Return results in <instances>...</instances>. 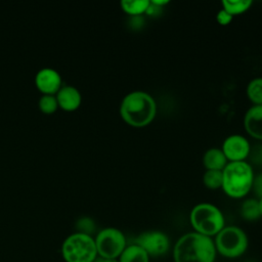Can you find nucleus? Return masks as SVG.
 I'll use <instances>...</instances> for the list:
<instances>
[{
    "instance_id": "f8f14e48",
    "label": "nucleus",
    "mask_w": 262,
    "mask_h": 262,
    "mask_svg": "<svg viewBox=\"0 0 262 262\" xmlns=\"http://www.w3.org/2000/svg\"><path fill=\"white\" fill-rule=\"evenodd\" d=\"M244 127L251 137L262 140V105H253L246 112Z\"/></svg>"
},
{
    "instance_id": "4468645a",
    "label": "nucleus",
    "mask_w": 262,
    "mask_h": 262,
    "mask_svg": "<svg viewBox=\"0 0 262 262\" xmlns=\"http://www.w3.org/2000/svg\"><path fill=\"white\" fill-rule=\"evenodd\" d=\"M150 257L148 254L138 245H127L125 250L118 258L119 262H149Z\"/></svg>"
},
{
    "instance_id": "dca6fc26",
    "label": "nucleus",
    "mask_w": 262,
    "mask_h": 262,
    "mask_svg": "<svg viewBox=\"0 0 262 262\" xmlns=\"http://www.w3.org/2000/svg\"><path fill=\"white\" fill-rule=\"evenodd\" d=\"M246 93L254 105H262V77L252 79L247 85Z\"/></svg>"
},
{
    "instance_id": "f257e3e1",
    "label": "nucleus",
    "mask_w": 262,
    "mask_h": 262,
    "mask_svg": "<svg viewBox=\"0 0 262 262\" xmlns=\"http://www.w3.org/2000/svg\"><path fill=\"white\" fill-rule=\"evenodd\" d=\"M120 115L129 126L135 128L145 127L156 118V100L147 92L132 91L123 97L120 104Z\"/></svg>"
},
{
    "instance_id": "0eeeda50",
    "label": "nucleus",
    "mask_w": 262,
    "mask_h": 262,
    "mask_svg": "<svg viewBox=\"0 0 262 262\" xmlns=\"http://www.w3.org/2000/svg\"><path fill=\"white\" fill-rule=\"evenodd\" d=\"M98 257L118 259L127 247L125 234L118 228L105 227L94 237Z\"/></svg>"
},
{
    "instance_id": "f03ea898",
    "label": "nucleus",
    "mask_w": 262,
    "mask_h": 262,
    "mask_svg": "<svg viewBox=\"0 0 262 262\" xmlns=\"http://www.w3.org/2000/svg\"><path fill=\"white\" fill-rule=\"evenodd\" d=\"M216 255L212 237L194 231L180 236L173 249L174 262H214Z\"/></svg>"
},
{
    "instance_id": "a878e982",
    "label": "nucleus",
    "mask_w": 262,
    "mask_h": 262,
    "mask_svg": "<svg viewBox=\"0 0 262 262\" xmlns=\"http://www.w3.org/2000/svg\"><path fill=\"white\" fill-rule=\"evenodd\" d=\"M258 202H259V210H260V216L262 217V198H261V199H259V200H258Z\"/></svg>"
},
{
    "instance_id": "412c9836",
    "label": "nucleus",
    "mask_w": 262,
    "mask_h": 262,
    "mask_svg": "<svg viewBox=\"0 0 262 262\" xmlns=\"http://www.w3.org/2000/svg\"><path fill=\"white\" fill-rule=\"evenodd\" d=\"M78 232H82L85 234L92 235V233L95 231V223L94 221L89 217H82L80 218L76 223Z\"/></svg>"
},
{
    "instance_id": "7ed1b4c3",
    "label": "nucleus",
    "mask_w": 262,
    "mask_h": 262,
    "mask_svg": "<svg viewBox=\"0 0 262 262\" xmlns=\"http://www.w3.org/2000/svg\"><path fill=\"white\" fill-rule=\"evenodd\" d=\"M252 166L244 162H228L222 170L223 191L232 199H242L251 190L254 180Z\"/></svg>"
},
{
    "instance_id": "f3484780",
    "label": "nucleus",
    "mask_w": 262,
    "mask_h": 262,
    "mask_svg": "<svg viewBox=\"0 0 262 262\" xmlns=\"http://www.w3.org/2000/svg\"><path fill=\"white\" fill-rule=\"evenodd\" d=\"M222 9L226 10L232 16L246 12L253 4L252 0H223Z\"/></svg>"
},
{
    "instance_id": "6ab92c4d",
    "label": "nucleus",
    "mask_w": 262,
    "mask_h": 262,
    "mask_svg": "<svg viewBox=\"0 0 262 262\" xmlns=\"http://www.w3.org/2000/svg\"><path fill=\"white\" fill-rule=\"evenodd\" d=\"M203 182L209 189H218L222 186V171L206 170L203 176Z\"/></svg>"
},
{
    "instance_id": "4be33fe9",
    "label": "nucleus",
    "mask_w": 262,
    "mask_h": 262,
    "mask_svg": "<svg viewBox=\"0 0 262 262\" xmlns=\"http://www.w3.org/2000/svg\"><path fill=\"white\" fill-rule=\"evenodd\" d=\"M232 18H233V16H232L231 14H229L226 10L222 9V8H221V9L217 12V14H216V20H217V23H218L219 25H221V26H227V25H229V24L231 23Z\"/></svg>"
},
{
    "instance_id": "a211bd4d",
    "label": "nucleus",
    "mask_w": 262,
    "mask_h": 262,
    "mask_svg": "<svg viewBox=\"0 0 262 262\" xmlns=\"http://www.w3.org/2000/svg\"><path fill=\"white\" fill-rule=\"evenodd\" d=\"M241 215L247 221H255L259 219L261 216H260L258 200L256 199L245 200L241 207Z\"/></svg>"
},
{
    "instance_id": "9b49d317",
    "label": "nucleus",
    "mask_w": 262,
    "mask_h": 262,
    "mask_svg": "<svg viewBox=\"0 0 262 262\" xmlns=\"http://www.w3.org/2000/svg\"><path fill=\"white\" fill-rule=\"evenodd\" d=\"M58 107L67 112L76 111L82 102V95L78 88L72 85L61 86L55 94Z\"/></svg>"
},
{
    "instance_id": "2eb2a0df",
    "label": "nucleus",
    "mask_w": 262,
    "mask_h": 262,
    "mask_svg": "<svg viewBox=\"0 0 262 262\" xmlns=\"http://www.w3.org/2000/svg\"><path fill=\"white\" fill-rule=\"evenodd\" d=\"M122 10L132 16H140L141 14L146 13L150 1L149 0H123L121 1Z\"/></svg>"
},
{
    "instance_id": "20e7f679",
    "label": "nucleus",
    "mask_w": 262,
    "mask_h": 262,
    "mask_svg": "<svg viewBox=\"0 0 262 262\" xmlns=\"http://www.w3.org/2000/svg\"><path fill=\"white\" fill-rule=\"evenodd\" d=\"M189 221L194 232L212 237L225 226V219L219 208L210 203L195 205L189 214Z\"/></svg>"
},
{
    "instance_id": "b1692460",
    "label": "nucleus",
    "mask_w": 262,
    "mask_h": 262,
    "mask_svg": "<svg viewBox=\"0 0 262 262\" xmlns=\"http://www.w3.org/2000/svg\"><path fill=\"white\" fill-rule=\"evenodd\" d=\"M150 3L154 4V5H156V6H158V7H163L164 5L168 4L169 1H168V0H151Z\"/></svg>"
},
{
    "instance_id": "6e6552de",
    "label": "nucleus",
    "mask_w": 262,
    "mask_h": 262,
    "mask_svg": "<svg viewBox=\"0 0 262 262\" xmlns=\"http://www.w3.org/2000/svg\"><path fill=\"white\" fill-rule=\"evenodd\" d=\"M134 244L141 247L149 257L165 255L170 248V239L166 233L160 230H149L140 233Z\"/></svg>"
},
{
    "instance_id": "ddd939ff",
    "label": "nucleus",
    "mask_w": 262,
    "mask_h": 262,
    "mask_svg": "<svg viewBox=\"0 0 262 262\" xmlns=\"http://www.w3.org/2000/svg\"><path fill=\"white\" fill-rule=\"evenodd\" d=\"M203 163L206 170L222 171L227 165L228 161L225 158L221 148L212 147L206 150L203 157Z\"/></svg>"
},
{
    "instance_id": "423d86ee",
    "label": "nucleus",
    "mask_w": 262,
    "mask_h": 262,
    "mask_svg": "<svg viewBox=\"0 0 262 262\" xmlns=\"http://www.w3.org/2000/svg\"><path fill=\"white\" fill-rule=\"evenodd\" d=\"M217 253L229 259L238 258L245 254L249 246L246 232L237 226H224L214 239Z\"/></svg>"
},
{
    "instance_id": "5701e85b",
    "label": "nucleus",
    "mask_w": 262,
    "mask_h": 262,
    "mask_svg": "<svg viewBox=\"0 0 262 262\" xmlns=\"http://www.w3.org/2000/svg\"><path fill=\"white\" fill-rule=\"evenodd\" d=\"M252 189L259 199L262 198V173L254 176Z\"/></svg>"
},
{
    "instance_id": "aec40b11",
    "label": "nucleus",
    "mask_w": 262,
    "mask_h": 262,
    "mask_svg": "<svg viewBox=\"0 0 262 262\" xmlns=\"http://www.w3.org/2000/svg\"><path fill=\"white\" fill-rule=\"evenodd\" d=\"M38 106H39L40 111L43 112L44 114H52V113H54L57 110V107H58V103H57L55 95L43 94L39 98Z\"/></svg>"
},
{
    "instance_id": "9d476101",
    "label": "nucleus",
    "mask_w": 262,
    "mask_h": 262,
    "mask_svg": "<svg viewBox=\"0 0 262 262\" xmlns=\"http://www.w3.org/2000/svg\"><path fill=\"white\" fill-rule=\"evenodd\" d=\"M35 85L42 94L55 95L61 87V76L55 69L42 68L35 76Z\"/></svg>"
},
{
    "instance_id": "1a4fd4ad",
    "label": "nucleus",
    "mask_w": 262,
    "mask_h": 262,
    "mask_svg": "<svg viewBox=\"0 0 262 262\" xmlns=\"http://www.w3.org/2000/svg\"><path fill=\"white\" fill-rule=\"evenodd\" d=\"M228 162H244L251 151L249 140L239 134H232L226 137L221 147Z\"/></svg>"
},
{
    "instance_id": "39448f33",
    "label": "nucleus",
    "mask_w": 262,
    "mask_h": 262,
    "mask_svg": "<svg viewBox=\"0 0 262 262\" xmlns=\"http://www.w3.org/2000/svg\"><path fill=\"white\" fill-rule=\"evenodd\" d=\"M61 256L66 262H94L98 257L94 237L78 231L70 234L61 245Z\"/></svg>"
},
{
    "instance_id": "393cba45",
    "label": "nucleus",
    "mask_w": 262,
    "mask_h": 262,
    "mask_svg": "<svg viewBox=\"0 0 262 262\" xmlns=\"http://www.w3.org/2000/svg\"><path fill=\"white\" fill-rule=\"evenodd\" d=\"M94 262H119V260H118V259H110V258L97 257Z\"/></svg>"
}]
</instances>
